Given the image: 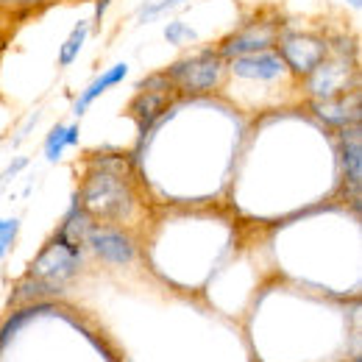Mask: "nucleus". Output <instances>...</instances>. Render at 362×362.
Segmentation results:
<instances>
[{
	"instance_id": "obj_1",
	"label": "nucleus",
	"mask_w": 362,
	"mask_h": 362,
	"mask_svg": "<svg viewBox=\"0 0 362 362\" xmlns=\"http://www.w3.org/2000/svg\"><path fill=\"white\" fill-rule=\"evenodd\" d=\"M76 204L100 223H123L134 215L136 195L129 181V168L120 156L92 162L78 184Z\"/></svg>"
},
{
	"instance_id": "obj_2",
	"label": "nucleus",
	"mask_w": 362,
	"mask_h": 362,
	"mask_svg": "<svg viewBox=\"0 0 362 362\" xmlns=\"http://www.w3.org/2000/svg\"><path fill=\"white\" fill-rule=\"evenodd\" d=\"M81 265H84V245L73 243L70 237H64L56 228V234L40 248V254L31 259L25 276L40 281V284H45L50 293H59V290H64L76 279V273L81 271Z\"/></svg>"
},
{
	"instance_id": "obj_3",
	"label": "nucleus",
	"mask_w": 362,
	"mask_h": 362,
	"mask_svg": "<svg viewBox=\"0 0 362 362\" xmlns=\"http://www.w3.org/2000/svg\"><path fill=\"white\" fill-rule=\"evenodd\" d=\"M165 76L173 84V90L181 95H206V92H215L223 84L226 62L221 59L218 47L209 45L176 59L165 70Z\"/></svg>"
},
{
	"instance_id": "obj_4",
	"label": "nucleus",
	"mask_w": 362,
	"mask_h": 362,
	"mask_svg": "<svg viewBox=\"0 0 362 362\" xmlns=\"http://www.w3.org/2000/svg\"><path fill=\"white\" fill-rule=\"evenodd\" d=\"M281 28H284L281 25V14L257 11L245 23H240L234 31H228L215 47H218L223 62H231L237 56H248V53H259V50H271V47H276Z\"/></svg>"
},
{
	"instance_id": "obj_5",
	"label": "nucleus",
	"mask_w": 362,
	"mask_h": 362,
	"mask_svg": "<svg viewBox=\"0 0 362 362\" xmlns=\"http://www.w3.org/2000/svg\"><path fill=\"white\" fill-rule=\"evenodd\" d=\"M276 50L284 59L290 76L307 78L317 64L332 53V42L326 37H320L315 31H298V28H281Z\"/></svg>"
},
{
	"instance_id": "obj_6",
	"label": "nucleus",
	"mask_w": 362,
	"mask_h": 362,
	"mask_svg": "<svg viewBox=\"0 0 362 362\" xmlns=\"http://www.w3.org/2000/svg\"><path fill=\"white\" fill-rule=\"evenodd\" d=\"M136 87H139V92L129 103V115L134 117L139 139H145V134L153 132L159 126V120L168 115V109L179 92L173 90V84L168 81L165 73H153V76L142 78Z\"/></svg>"
},
{
	"instance_id": "obj_7",
	"label": "nucleus",
	"mask_w": 362,
	"mask_h": 362,
	"mask_svg": "<svg viewBox=\"0 0 362 362\" xmlns=\"http://www.w3.org/2000/svg\"><path fill=\"white\" fill-rule=\"evenodd\" d=\"M84 245L100 262L117 265V268L134 265L136 257H139L134 237L126 228L115 226V223H92V228L84 237Z\"/></svg>"
},
{
	"instance_id": "obj_8",
	"label": "nucleus",
	"mask_w": 362,
	"mask_h": 362,
	"mask_svg": "<svg viewBox=\"0 0 362 362\" xmlns=\"http://www.w3.org/2000/svg\"><path fill=\"white\" fill-rule=\"evenodd\" d=\"M226 73L240 78V81H251V84H276V81L290 76V70H287V64L276 47L231 59V62H226Z\"/></svg>"
},
{
	"instance_id": "obj_9",
	"label": "nucleus",
	"mask_w": 362,
	"mask_h": 362,
	"mask_svg": "<svg viewBox=\"0 0 362 362\" xmlns=\"http://www.w3.org/2000/svg\"><path fill=\"white\" fill-rule=\"evenodd\" d=\"M351 70H349V56H326L315 70L307 76V92L313 100H326V98H337L349 92L351 81Z\"/></svg>"
},
{
	"instance_id": "obj_10",
	"label": "nucleus",
	"mask_w": 362,
	"mask_h": 362,
	"mask_svg": "<svg viewBox=\"0 0 362 362\" xmlns=\"http://www.w3.org/2000/svg\"><path fill=\"white\" fill-rule=\"evenodd\" d=\"M340 132V142H337V159H340V173L346 187L360 195L362 187V136H360V123H351Z\"/></svg>"
},
{
	"instance_id": "obj_11",
	"label": "nucleus",
	"mask_w": 362,
	"mask_h": 362,
	"mask_svg": "<svg viewBox=\"0 0 362 362\" xmlns=\"http://www.w3.org/2000/svg\"><path fill=\"white\" fill-rule=\"evenodd\" d=\"M313 112L317 117L332 126V129H346L351 123H360V100L357 92L354 95H337V98H326V100H313Z\"/></svg>"
},
{
	"instance_id": "obj_12",
	"label": "nucleus",
	"mask_w": 362,
	"mask_h": 362,
	"mask_svg": "<svg viewBox=\"0 0 362 362\" xmlns=\"http://www.w3.org/2000/svg\"><path fill=\"white\" fill-rule=\"evenodd\" d=\"M126 76H129V64H126V62H117V64H112L109 70H103L100 76H95L90 84L84 87V92L76 98V103H73V115H76V117H84V115L90 112L92 103H95L98 98H103L109 90L120 87V84L126 81Z\"/></svg>"
},
{
	"instance_id": "obj_13",
	"label": "nucleus",
	"mask_w": 362,
	"mask_h": 362,
	"mask_svg": "<svg viewBox=\"0 0 362 362\" xmlns=\"http://www.w3.org/2000/svg\"><path fill=\"white\" fill-rule=\"evenodd\" d=\"M81 139V126L78 123H56L50 132H47L45 142H42V156H45L50 165H56L67 148H76Z\"/></svg>"
},
{
	"instance_id": "obj_14",
	"label": "nucleus",
	"mask_w": 362,
	"mask_h": 362,
	"mask_svg": "<svg viewBox=\"0 0 362 362\" xmlns=\"http://www.w3.org/2000/svg\"><path fill=\"white\" fill-rule=\"evenodd\" d=\"M90 28H92L90 20H78L73 25V31L67 34V40L59 47V67H70L81 56V50H84L87 40H90Z\"/></svg>"
},
{
	"instance_id": "obj_15",
	"label": "nucleus",
	"mask_w": 362,
	"mask_h": 362,
	"mask_svg": "<svg viewBox=\"0 0 362 362\" xmlns=\"http://www.w3.org/2000/svg\"><path fill=\"white\" fill-rule=\"evenodd\" d=\"M92 221L90 215L78 206V204H73L70 206V212L64 215V221H62V226H59V231L64 234V237H70L73 243H78V245H84V237H87V231L92 228Z\"/></svg>"
},
{
	"instance_id": "obj_16",
	"label": "nucleus",
	"mask_w": 362,
	"mask_h": 362,
	"mask_svg": "<svg viewBox=\"0 0 362 362\" xmlns=\"http://www.w3.org/2000/svg\"><path fill=\"white\" fill-rule=\"evenodd\" d=\"M187 3V0H142L139 8H136V20L145 25V23H153L159 17H165L168 11H173L176 6Z\"/></svg>"
},
{
	"instance_id": "obj_17",
	"label": "nucleus",
	"mask_w": 362,
	"mask_h": 362,
	"mask_svg": "<svg viewBox=\"0 0 362 362\" xmlns=\"http://www.w3.org/2000/svg\"><path fill=\"white\" fill-rule=\"evenodd\" d=\"M165 40H168L170 45L184 47V45H189V42H195L198 34H195V28L187 25L184 20H170V23L165 25Z\"/></svg>"
},
{
	"instance_id": "obj_18",
	"label": "nucleus",
	"mask_w": 362,
	"mask_h": 362,
	"mask_svg": "<svg viewBox=\"0 0 362 362\" xmlns=\"http://www.w3.org/2000/svg\"><path fill=\"white\" fill-rule=\"evenodd\" d=\"M17 234H20V218H0V262L17 243Z\"/></svg>"
},
{
	"instance_id": "obj_19",
	"label": "nucleus",
	"mask_w": 362,
	"mask_h": 362,
	"mask_svg": "<svg viewBox=\"0 0 362 362\" xmlns=\"http://www.w3.org/2000/svg\"><path fill=\"white\" fill-rule=\"evenodd\" d=\"M25 165H28V159H25V156H17V159L6 168V173L0 176V181H8V179H14V176H20V173L25 170Z\"/></svg>"
},
{
	"instance_id": "obj_20",
	"label": "nucleus",
	"mask_w": 362,
	"mask_h": 362,
	"mask_svg": "<svg viewBox=\"0 0 362 362\" xmlns=\"http://www.w3.org/2000/svg\"><path fill=\"white\" fill-rule=\"evenodd\" d=\"M115 0H95V23H100L103 20V14L109 11V6H112Z\"/></svg>"
},
{
	"instance_id": "obj_21",
	"label": "nucleus",
	"mask_w": 362,
	"mask_h": 362,
	"mask_svg": "<svg viewBox=\"0 0 362 362\" xmlns=\"http://www.w3.org/2000/svg\"><path fill=\"white\" fill-rule=\"evenodd\" d=\"M6 3H14V6H42V3H50V0H6Z\"/></svg>"
},
{
	"instance_id": "obj_22",
	"label": "nucleus",
	"mask_w": 362,
	"mask_h": 362,
	"mask_svg": "<svg viewBox=\"0 0 362 362\" xmlns=\"http://www.w3.org/2000/svg\"><path fill=\"white\" fill-rule=\"evenodd\" d=\"M349 6H351L354 11H360V8H362V0H349Z\"/></svg>"
}]
</instances>
